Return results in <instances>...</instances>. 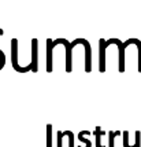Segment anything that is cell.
Masks as SVG:
<instances>
[{
    "mask_svg": "<svg viewBox=\"0 0 141 147\" xmlns=\"http://www.w3.org/2000/svg\"><path fill=\"white\" fill-rule=\"evenodd\" d=\"M78 44L85 47V71L89 73L92 70V48L88 40L85 38H76L73 43H69V40H64L63 45L66 47V71L70 73L73 70V48Z\"/></svg>",
    "mask_w": 141,
    "mask_h": 147,
    "instance_id": "6da1fadb",
    "label": "cell"
},
{
    "mask_svg": "<svg viewBox=\"0 0 141 147\" xmlns=\"http://www.w3.org/2000/svg\"><path fill=\"white\" fill-rule=\"evenodd\" d=\"M11 62H13L14 70H17L18 73H26V71L32 70V65L26 67H21L18 63V40L17 38H11Z\"/></svg>",
    "mask_w": 141,
    "mask_h": 147,
    "instance_id": "7a4b0ae2",
    "label": "cell"
},
{
    "mask_svg": "<svg viewBox=\"0 0 141 147\" xmlns=\"http://www.w3.org/2000/svg\"><path fill=\"white\" fill-rule=\"evenodd\" d=\"M37 57H39V40L37 38H32V71L37 73L39 70V63H37Z\"/></svg>",
    "mask_w": 141,
    "mask_h": 147,
    "instance_id": "3957f363",
    "label": "cell"
},
{
    "mask_svg": "<svg viewBox=\"0 0 141 147\" xmlns=\"http://www.w3.org/2000/svg\"><path fill=\"white\" fill-rule=\"evenodd\" d=\"M104 135V132L102 131L100 127H96L95 129V136H96V147H104L102 144V136Z\"/></svg>",
    "mask_w": 141,
    "mask_h": 147,
    "instance_id": "277c9868",
    "label": "cell"
},
{
    "mask_svg": "<svg viewBox=\"0 0 141 147\" xmlns=\"http://www.w3.org/2000/svg\"><path fill=\"white\" fill-rule=\"evenodd\" d=\"M47 147H52V125H47Z\"/></svg>",
    "mask_w": 141,
    "mask_h": 147,
    "instance_id": "5b68a950",
    "label": "cell"
},
{
    "mask_svg": "<svg viewBox=\"0 0 141 147\" xmlns=\"http://www.w3.org/2000/svg\"><path fill=\"white\" fill-rule=\"evenodd\" d=\"M119 135H121L119 131H116V132L110 131L108 132V147H114V139H115L116 136H119Z\"/></svg>",
    "mask_w": 141,
    "mask_h": 147,
    "instance_id": "8992f818",
    "label": "cell"
},
{
    "mask_svg": "<svg viewBox=\"0 0 141 147\" xmlns=\"http://www.w3.org/2000/svg\"><path fill=\"white\" fill-rule=\"evenodd\" d=\"M3 34H4V30L0 29V36H3ZM4 65H6V55H4V52L0 50V70L4 67Z\"/></svg>",
    "mask_w": 141,
    "mask_h": 147,
    "instance_id": "52a82bcc",
    "label": "cell"
},
{
    "mask_svg": "<svg viewBox=\"0 0 141 147\" xmlns=\"http://www.w3.org/2000/svg\"><path fill=\"white\" fill-rule=\"evenodd\" d=\"M86 134H88V131H81V132L78 134V139L85 143V147H90L92 146V144H90V140H88V139H85V138H84Z\"/></svg>",
    "mask_w": 141,
    "mask_h": 147,
    "instance_id": "ba28073f",
    "label": "cell"
},
{
    "mask_svg": "<svg viewBox=\"0 0 141 147\" xmlns=\"http://www.w3.org/2000/svg\"><path fill=\"white\" fill-rule=\"evenodd\" d=\"M134 44L137 45V50H138V71L141 73V41L138 38H134Z\"/></svg>",
    "mask_w": 141,
    "mask_h": 147,
    "instance_id": "9c48e42d",
    "label": "cell"
},
{
    "mask_svg": "<svg viewBox=\"0 0 141 147\" xmlns=\"http://www.w3.org/2000/svg\"><path fill=\"white\" fill-rule=\"evenodd\" d=\"M64 136H69V147H74V135H73V132L71 131H64L63 132Z\"/></svg>",
    "mask_w": 141,
    "mask_h": 147,
    "instance_id": "30bf717a",
    "label": "cell"
},
{
    "mask_svg": "<svg viewBox=\"0 0 141 147\" xmlns=\"http://www.w3.org/2000/svg\"><path fill=\"white\" fill-rule=\"evenodd\" d=\"M128 139H129V132L125 131V132H123V147H132V146H129Z\"/></svg>",
    "mask_w": 141,
    "mask_h": 147,
    "instance_id": "8fae6325",
    "label": "cell"
},
{
    "mask_svg": "<svg viewBox=\"0 0 141 147\" xmlns=\"http://www.w3.org/2000/svg\"><path fill=\"white\" fill-rule=\"evenodd\" d=\"M140 138H141L140 131H137V132H136V144H134V147H141L140 146Z\"/></svg>",
    "mask_w": 141,
    "mask_h": 147,
    "instance_id": "7c38bea8",
    "label": "cell"
}]
</instances>
